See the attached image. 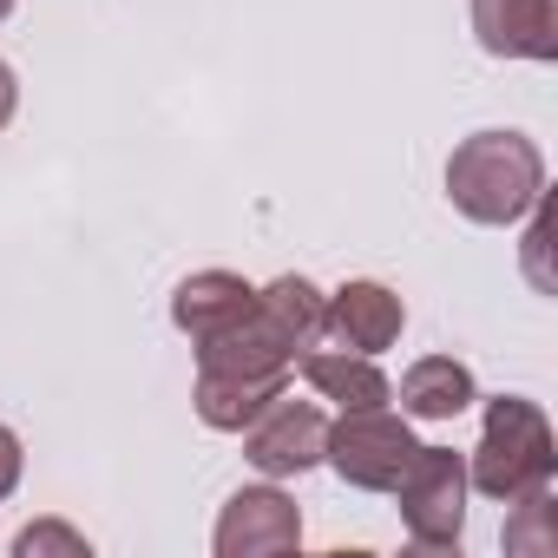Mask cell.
I'll return each instance as SVG.
<instances>
[{"mask_svg": "<svg viewBox=\"0 0 558 558\" xmlns=\"http://www.w3.org/2000/svg\"><path fill=\"white\" fill-rule=\"evenodd\" d=\"M545 197V151L525 132H473L447 158V204L466 223L506 230L525 223V210Z\"/></svg>", "mask_w": 558, "mask_h": 558, "instance_id": "cell-1", "label": "cell"}, {"mask_svg": "<svg viewBox=\"0 0 558 558\" xmlns=\"http://www.w3.org/2000/svg\"><path fill=\"white\" fill-rule=\"evenodd\" d=\"M551 473H558V434H551L545 408L525 395L486 401V427H480V447L466 460V486L512 506V499L551 486Z\"/></svg>", "mask_w": 558, "mask_h": 558, "instance_id": "cell-2", "label": "cell"}, {"mask_svg": "<svg viewBox=\"0 0 558 558\" xmlns=\"http://www.w3.org/2000/svg\"><path fill=\"white\" fill-rule=\"evenodd\" d=\"M414 427L408 414H395L388 401L381 408H342V421H329V447L323 460L342 473V486L355 493H395V480L408 473L414 460Z\"/></svg>", "mask_w": 558, "mask_h": 558, "instance_id": "cell-3", "label": "cell"}, {"mask_svg": "<svg viewBox=\"0 0 558 558\" xmlns=\"http://www.w3.org/2000/svg\"><path fill=\"white\" fill-rule=\"evenodd\" d=\"M466 453L453 447H414L408 473L395 480V499H401V525L421 551H453L460 532H466Z\"/></svg>", "mask_w": 558, "mask_h": 558, "instance_id": "cell-4", "label": "cell"}, {"mask_svg": "<svg viewBox=\"0 0 558 558\" xmlns=\"http://www.w3.org/2000/svg\"><path fill=\"white\" fill-rule=\"evenodd\" d=\"M323 447H329V414L316 401H296L290 388L243 427V460L263 480H296V473L323 466Z\"/></svg>", "mask_w": 558, "mask_h": 558, "instance_id": "cell-5", "label": "cell"}, {"mask_svg": "<svg viewBox=\"0 0 558 558\" xmlns=\"http://www.w3.org/2000/svg\"><path fill=\"white\" fill-rule=\"evenodd\" d=\"M296 545H303V512L276 480L236 486L217 512V532H210L217 558H276V551H296Z\"/></svg>", "mask_w": 558, "mask_h": 558, "instance_id": "cell-6", "label": "cell"}, {"mask_svg": "<svg viewBox=\"0 0 558 558\" xmlns=\"http://www.w3.org/2000/svg\"><path fill=\"white\" fill-rule=\"evenodd\" d=\"M303 342L276 323L263 303H250L230 329L197 342V375H230V381H290Z\"/></svg>", "mask_w": 558, "mask_h": 558, "instance_id": "cell-7", "label": "cell"}, {"mask_svg": "<svg viewBox=\"0 0 558 558\" xmlns=\"http://www.w3.org/2000/svg\"><path fill=\"white\" fill-rule=\"evenodd\" d=\"M401 329H408V303H401L388 283H375V276H349L342 290L323 296V336H329L336 349L381 355V349L401 342Z\"/></svg>", "mask_w": 558, "mask_h": 558, "instance_id": "cell-8", "label": "cell"}, {"mask_svg": "<svg viewBox=\"0 0 558 558\" xmlns=\"http://www.w3.org/2000/svg\"><path fill=\"white\" fill-rule=\"evenodd\" d=\"M473 40L493 60H558V0H466Z\"/></svg>", "mask_w": 558, "mask_h": 558, "instance_id": "cell-9", "label": "cell"}, {"mask_svg": "<svg viewBox=\"0 0 558 558\" xmlns=\"http://www.w3.org/2000/svg\"><path fill=\"white\" fill-rule=\"evenodd\" d=\"M256 303V283L250 276H236V269H191L184 283L171 290V323L191 336V349L197 342H210L217 329H230L243 310Z\"/></svg>", "mask_w": 558, "mask_h": 558, "instance_id": "cell-10", "label": "cell"}, {"mask_svg": "<svg viewBox=\"0 0 558 558\" xmlns=\"http://www.w3.org/2000/svg\"><path fill=\"white\" fill-rule=\"evenodd\" d=\"M296 362H303V381L323 401H336V408H381V401H395V381L381 375L375 355H355V349L329 342V349H303Z\"/></svg>", "mask_w": 558, "mask_h": 558, "instance_id": "cell-11", "label": "cell"}, {"mask_svg": "<svg viewBox=\"0 0 558 558\" xmlns=\"http://www.w3.org/2000/svg\"><path fill=\"white\" fill-rule=\"evenodd\" d=\"M480 401V381L466 362L453 355H421L408 375H401V414L408 421H453Z\"/></svg>", "mask_w": 558, "mask_h": 558, "instance_id": "cell-12", "label": "cell"}, {"mask_svg": "<svg viewBox=\"0 0 558 558\" xmlns=\"http://www.w3.org/2000/svg\"><path fill=\"white\" fill-rule=\"evenodd\" d=\"M256 303H263L276 323H283L303 349L323 336V290L310 283V276H276V283H263V290H256Z\"/></svg>", "mask_w": 558, "mask_h": 558, "instance_id": "cell-13", "label": "cell"}, {"mask_svg": "<svg viewBox=\"0 0 558 558\" xmlns=\"http://www.w3.org/2000/svg\"><path fill=\"white\" fill-rule=\"evenodd\" d=\"M14 558H93V538L66 519H34L14 532Z\"/></svg>", "mask_w": 558, "mask_h": 558, "instance_id": "cell-14", "label": "cell"}, {"mask_svg": "<svg viewBox=\"0 0 558 558\" xmlns=\"http://www.w3.org/2000/svg\"><path fill=\"white\" fill-rule=\"evenodd\" d=\"M519 506V525L506 532V551H558V532H551V486L512 499Z\"/></svg>", "mask_w": 558, "mask_h": 558, "instance_id": "cell-15", "label": "cell"}, {"mask_svg": "<svg viewBox=\"0 0 558 558\" xmlns=\"http://www.w3.org/2000/svg\"><path fill=\"white\" fill-rule=\"evenodd\" d=\"M525 217H532V230H525V269H532V283H538V290H551V276H545V243H551V217H545V197H538Z\"/></svg>", "mask_w": 558, "mask_h": 558, "instance_id": "cell-16", "label": "cell"}, {"mask_svg": "<svg viewBox=\"0 0 558 558\" xmlns=\"http://www.w3.org/2000/svg\"><path fill=\"white\" fill-rule=\"evenodd\" d=\"M21 473H27V447H21V434L8 421H0V499H14Z\"/></svg>", "mask_w": 558, "mask_h": 558, "instance_id": "cell-17", "label": "cell"}, {"mask_svg": "<svg viewBox=\"0 0 558 558\" xmlns=\"http://www.w3.org/2000/svg\"><path fill=\"white\" fill-rule=\"evenodd\" d=\"M14 106H21V80H14V66L0 60V125L14 119Z\"/></svg>", "mask_w": 558, "mask_h": 558, "instance_id": "cell-18", "label": "cell"}, {"mask_svg": "<svg viewBox=\"0 0 558 558\" xmlns=\"http://www.w3.org/2000/svg\"><path fill=\"white\" fill-rule=\"evenodd\" d=\"M8 14H14V0H0V21H8Z\"/></svg>", "mask_w": 558, "mask_h": 558, "instance_id": "cell-19", "label": "cell"}]
</instances>
